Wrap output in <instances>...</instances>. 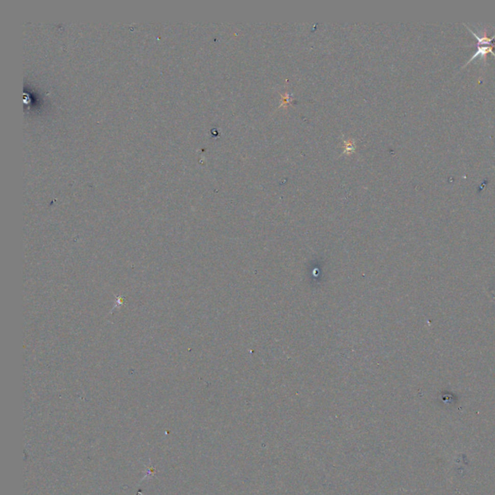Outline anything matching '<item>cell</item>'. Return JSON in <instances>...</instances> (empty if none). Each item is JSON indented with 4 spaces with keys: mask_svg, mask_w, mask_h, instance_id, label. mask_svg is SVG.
<instances>
[{
    "mask_svg": "<svg viewBox=\"0 0 495 495\" xmlns=\"http://www.w3.org/2000/svg\"><path fill=\"white\" fill-rule=\"evenodd\" d=\"M494 48L495 45H477L476 53L471 56V58L469 59L468 62L465 64L464 66H467L469 63H471L477 57H479L481 60H483V62L486 65L487 54H491V55H493L495 57Z\"/></svg>",
    "mask_w": 495,
    "mask_h": 495,
    "instance_id": "cell-1",
    "label": "cell"
}]
</instances>
